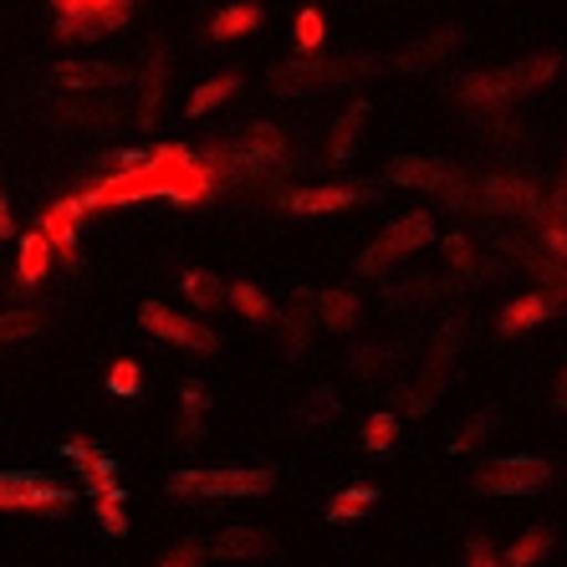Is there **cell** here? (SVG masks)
I'll return each mask as SVG.
<instances>
[{
    "mask_svg": "<svg viewBox=\"0 0 567 567\" xmlns=\"http://www.w3.org/2000/svg\"><path fill=\"white\" fill-rule=\"evenodd\" d=\"M277 486V475L266 471H174L164 481L169 496L179 502H225V496H266Z\"/></svg>",
    "mask_w": 567,
    "mask_h": 567,
    "instance_id": "obj_1",
    "label": "cell"
},
{
    "mask_svg": "<svg viewBox=\"0 0 567 567\" xmlns=\"http://www.w3.org/2000/svg\"><path fill=\"white\" fill-rule=\"evenodd\" d=\"M553 486V465L537 455H502L471 471V491L475 496H537Z\"/></svg>",
    "mask_w": 567,
    "mask_h": 567,
    "instance_id": "obj_2",
    "label": "cell"
},
{
    "mask_svg": "<svg viewBox=\"0 0 567 567\" xmlns=\"http://www.w3.org/2000/svg\"><path fill=\"white\" fill-rule=\"evenodd\" d=\"M430 236H435V225H430V215L424 210H414V215H404L399 225H389L379 240H373L369 251L358 256V271L363 277H383L389 266H399L404 256H414L420 246H430Z\"/></svg>",
    "mask_w": 567,
    "mask_h": 567,
    "instance_id": "obj_3",
    "label": "cell"
},
{
    "mask_svg": "<svg viewBox=\"0 0 567 567\" xmlns=\"http://www.w3.org/2000/svg\"><path fill=\"white\" fill-rule=\"evenodd\" d=\"M72 491L41 471H0V512H62Z\"/></svg>",
    "mask_w": 567,
    "mask_h": 567,
    "instance_id": "obj_4",
    "label": "cell"
},
{
    "mask_svg": "<svg viewBox=\"0 0 567 567\" xmlns=\"http://www.w3.org/2000/svg\"><path fill=\"white\" fill-rule=\"evenodd\" d=\"M56 11H62V27L56 37H93V31H118L128 21L133 0H52Z\"/></svg>",
    "mask_w": 567,
    "mask_h": 567,
    "instance_id": "obj_5",
    "label": "cell"
},
{
    "mask_svg": "<svg viewBox=\"0 0 567 567\" xmlns=\"http://www.w3.org/2000/svg\"><path fill=\"white\" fill-rule=\"evenodd\" d=\"M138 322H144L154 338H164V343H179V348H189V353H215V332L205 328V322H189V317L169 312L164 302H144L138 307Z\"/></svg>",
    "mask_w": 567,
    "mask_h": 567,
    "instance_id": "obj_6",
    "label": "cell"
},
{
    "mask_svg": "<svg viewBox=\"0 0 567 567\" xmlns=\"http://www.w3.org/2000/svg\"><path fill=\"white\" fill-rule=\"evenodd\" d=\"M399 185H424V189H440L445 199H465V174L450 169V164H435V158H399L394 169H389Z\"/></svg>",
    "mask_w": 567,
    "mask_h": 567,
    "instance_id": "obj_7",
    "label": "cell"
},
{
    "mask_svg": "<svg viewBox=\"0 0 567 567\" xmlns=\"http://www.w3.org/2000/svg\"><path fill=\"white\" fill-rule=\"evenodd\" d=\"M343 78H348L343 62H281L271 72V87L277 93H317V87H332Z\"/></svg>",
    "mask_w": 567,
    "mask_h": 567,
    "instance_id": "obj_8",
    "label": "cell"
},
{
    "mask_svg": "<svg viewBox=\"0 0 567 567\" xmlns=\"http://www.w3.org/2000/svg\"><path fill=\"white\" fill-rule=\"evenodd\" d=\"M78 199H56V205H47V215H41V240L52 246L62 261H78Z\"/></svg>",
    "mask_w": 567,
    "mask_h": 567,
    "instance_id": "obj_9",
    "label": "cell"
},
{
    "mask_svg": "<svg viewBox=\"0 0 567 567\" xmlns=\"http://www.w3.org/2000/svg\"><path fill=\"white\" fill-rule=\"evenodd\" d=\"M210 557H220V563H256V557H266V547H271V537L256 527H225L215 532L210 542H199Z\"/></svg>",
    "mask_w": 567,
    "mask_h": 567,
    "instance_id": "obj_10",
    "label": "cell"
},
{
    "mask_svg": "<svg viewBox=\"0 0 567 567\" xmlns=\"http://www.w3.org/2000/svg\"><path fill=\"white\" fill-rule=\"evenodd\" d=\"M66 461H78V475H82V491H87V496H97V502H103V496H123L118 481H113V461L97 455L93 445L72 440V445H66Z\"/></svg>",
    "mask_w": 567,
    "mask_h": 567,
    "instance_id": "obj_11",
    "label": "cell"
},
{
    "mask_svg": "<svg viewBox=\"0 0 567 567\" xmlns=\"http://www.w3.org/2000/svg\"><path fill=\"white\" fill-rule=\"evenodd\" d=\"M358 199H369V189H363V185L297 189V195H287V210H297V215H328V210H348V205H358Z\"/></svg>",
    "mask_w": 567,
    "mask_h": 567,
    "instance_id": "obj_12",
    "label": "cell"
},
{
    "mask_svg": "<svg viewBox=\"0 0 567 567\" xmlns=\"http://www.w3.org/2000/svg\"><path fill=\"white\" fill-rule=\"evenodd\" d=\"M553 72H557V56H532V62L506 66V72H496V78H502L506 97H516V93H532V87H542V82H553Z\"/></svg>",
    "mask_w": 567,
    "mask_h": 567,
    "instance_id": "obj_13",
    "label": "cell"
},
{
    "mask_svg": "<svg viewBox=\"0 0 567 567\" xmlns=\"http://www.w3.org/2000/svg\"><path fill=\"white\" fill-rule=\"evenodd\" d=\"M164 82H169V66H164V47H154V56H148V66H144V97H138V128H148V123L158 118V97H164Z\"/></svg>",
    "mask_w": 567,
    "mask_h": 567,
    "instance_id": "obj_14",
    "label": "cell"
},
{
    "mask_svg": "<svg viewBox=\"0 0 567 567\" xmlns=\"http://www.w3.org/2000/svg\"><path fill=\"white\" fill-rule=\"evenodd\" d=\"M21 261H16V277H21V287H37L47 271H52V246L41 240V230H31V236H21Z\"/></svg>",
    "mask_w": 567,
    "mask_h": 567,
    "instance_id": "obj_15",
    "label": "cell"
},
{
    "mask_svg": "<svg viewBox=\"0 0 567 567\" xmlns=\"http://www.w3.org/2000/svg\"><path fill=\"white\" fill-rule=\"evenodd\" d=\"M373 502H379V491H373V486H348V491H338V496L328 502V522L353 527V522H363V516H369Z\"/></svg>",
    "mask_w": 567,
    "mask_h": 567,
    "instance_id": "obj_16",
    "label": "cell"
},
{
    "mask_svg": "<svg viewBox=\"0 0 567 567\" xmlns=\"http://www.w3.org/2000/svg\"><path fill=\"white\" fill-rule=\"evenodd\" d=\"M363 123H369V107H363V103H353V107L343 113V118L332 123V144H328V148H332V158H353V154H358Z\"/></svg>",
    "mask_w": 567,
    "mask_h": 567,
    "instance_id": "obj_17",
    "label": "cell"
},
{
    "mask_svg": "<svg viewBox=\"0 0 567 567\" xmlns=\"http://www.w3.org/2000/svg\"><path fill=\"white\" fill-rule=\"evenodd\" d=\"M547 553H553V527H532L522 542H512V547H506L502 567H537Z\"/></svg>",
    "mask_w": 567,
    "mask_h": 567,
    "instance_id": "obj_18",
    "label": "cell"
},
{
    "mask_svg": "<svg viewBox=\"0 0 567 567\" xmlns=\"http://www.w3.org/2000/svg\"><path fill=\"white\" fill-rule=\"evenodd\" d=\"M281 154V133L277 128H251L246 133V148H236V164H246V169H256V164H266V158Z\"/></svg>",
    "mask_w": 567,
    "mask_h": 567,
    "instance_id": "obj_19",
    "label": "cell"
},
{
    "mask_svg": "<svg viewBox=\"0 0 567 567\" xmlns=\"http://www.w3.org/2000/svg\"><path fill=\"white\" fill-rule=\"evenodd\" d=\"M338 414H343V399L332 394V389H317V394L307 399L302 410H297V420H302L307 430H328V424L338 420Z\"/></svg>",
    "mask_w": 567,
    "mask_h": 567,
    "instance_id": "obj_20",
    "label": "cell"
},
{
    "mask_svg": "<svg viewBox=\"0 0 567 567\" xmlns=\"http://www.w3.org/2000/svg\"><path fill=\"white\" fill-rule=\"evenodd\" d=\"M312 302H317V317H322V328H353L358 302L348 297V291H322V297H312Z\"/></svg>",
    "mask_w": 567,
    "mask_h": 567,
    "instance_id": "obj_21",
    "label": "cell"
},
{
    "mask_svg": "<svg viewBox=\"0 0 567 567\" xmlns=\"http://www.w3.org/2000/svg\"><path fill=\"white\" fill-rule=\"evenodd\" d=\"M251 27H261V6H225L220 16H215V37L230 41V37H246Z\"/></svg>",
    "mask_w": 567,
    "mask_h": 567,
    "instance_id": "obj_22",
    "label": "cell"
},
{
    "mask_svg": "<svg viewBox=\"0 0 567 567\" xmlns=\"http://www.w3.org/2000/svg\"><path fill=\"white\" fill-rule=\"evenodd\" d=\"M486 205H496V210H532L537 195H532L522 179H496V185L486 189Z\"/></svg>",
    "mask_w": 567,
    "mask_h": 567,
    "instance_id": "obj_23",
    "label": "cell"
},
{
    "mask_svg": "<svg viewBox=\"0 0 567 567\" xmlns=\"http://www.w3.org/2000/svg\"><path fill=\"white\" fill-rule=\"evenodd\" d=\"M496 424H502V414H496V410H481V414H471V420H465L461 430L450 435V455H461V450L481 445V440H486V430H496Z\"/></svg>",
    "mask_w": 567,
    "mask_h": 567,
    "instance_id": "obj_24",
    "label": "cell"
},
{
    "mask_svg": "<svg viewBox=\"0 0 567 567\" xmlns=\"http://www.w3.org/2000/svg\"><path fill=\"white\" fill-rule=\"evenodd\" d=\"M394 445H399V420L394 414H373V420L363 424V450H369V455H389Z\"/></svg>",
    "mask_w": 567,
    "mask_h": 567,
    "instance_id": "obj_25",
    "label": "cell"
},
{
    "mask_svg": "<svg viewBox=\"0 0 567 567\" xmlns=\"http://www.w3.org/2000/svg\"><path fill=\"white\" fill-rule=\"evenodd\" d=\"M547 312H553V302H547V297H522V302H516L512 312L502 317V328H506V332L537 328V322H547Z\"/></svg>",
    "mask_w": 567,
    "mask_h": 567,
    "instance_id": "obj_26",
    "label": "cell"
},
{
    "mask_svg": "<svg viewBox=\"0 0 567 567\" xmlns=\"http://www.w3.org/2000/svg\"><path fill=\"white\" fill-rule=\"evenodd\" d=\"M307 307H312V297H307V291H297V297H291V317H287V348H291V353H302L307 332H312V312H307Z\"/></svg>",
    "mask_w": 567,
    "mask_h": 567,
    "instance_id": "obj_27",
    "label": "cell"
},
{
    "mask_svg": "<svg viewBox=\"0 0 567 567\" xmlns=\"http://www.w3.org/2000/svg\"><path fill=\"white\" fill-rule=\"evenodd\" d=\"M179 399H185V424H179V435L185 440H205L199 430H205V389L199 383H185L179 389Z\"/></svg>",
    "mask_w": 567,
    "mask_h": 567,
    "instance_id": "obj_28",
    "label": "cell"
},
{
    "mask_svg": "<svg viewBox=\"0 0 567 567\" xmlns=\"http://www.w3.org/2000/svg\"><path fill=\"white\" fill-rule=\"evenodd\" d=\"M236 87H240V82L230 78V72H225V78H210L205 87H195V97H189V113H195V118H199V113H210V107L225 103V97L236 93Z\"/></svg>",
    "mask_w": 567,
    "mask_h": 567,
    "instance_id": "obj_29",
    "label": "cell"
},
{
    "mask_svg": "<svg viewBox=\"0 0 567 567\" xmlns=\"http://www.w3.org/2000/svg\"><path fill=\"white\" fill-rule=\"evenodd\" d=\"M185 297L195 307H220V277H210V271H185Z\"/></svg>",
    "mask_w": 567,
    "mask_h": 567,
    "instance_id": "obj_30",
    "label": "cell"
},
{
    "mask_svg": "<svg viewBox=\"0 0 567 567\" xmlns=\"http://www.w3.org/2000/svg\"><path fill=\"white\" fill-rule=\"evenodd\" d=\"M230 302L240 307V317H251V322H266V317H271V302H266L251 281H236V287H230Z\"/></svg>",
    "mask_w": 567,
    "mask_h": 567,
    "instance_id": "obj_31",
    "label": "cell"
},
{
    "mask_svg": "<svg viewBox=\"0 0 567 567\" xmlns=\"http://www.w3.org/2000/svg\"><path fill=\"white\" fill-rule=\"evenodd\" d=\"M97 522H103L107 537H128V512H123V496H103V502H97Z\"/></svg>",
    "mask_w": 567,
    "mask_h": 567,
    "instance_id": "obj_32",
    "label": "cell"
},
{
    "mask_svg": "<svg viewBox=\"0 0 567 567\" xmlns=\"http://www.w3.org/2000/svg\"><path fill=\"white\" fill-rule=\"evenodd\" d=\"M322 37H328L322 11H297V47H302V52H317V47H322Z\"/></svg>",
    "mask_w": 567,
    "mask_h": 567,
    "instance_id": "obj_33",
    "label": "cell"
},
{
    "mask_svg": "<svg viewBox=\"0 0 567 567\" xmlns=\"http://www.w3.org/2000/svg\"><path fill=\"white\" fill-rule=\"evenodd\" d=\"M107 389H113V394H123V399L138 394V389H144V373H138V363H128V358H123V363H113V373H107Z\"/></svg>",
    "mask_w": 567,
    "mask_h": 567,
    "instance_id": "obj_34",
    "label": "cell"
},
{
    "mask_svg": "<svg viewBox=\"0 0 567 567\" xmlns=\"http://www.w3.org/2000/svg\"><path fill=\"white\" fill-rule=\"evenodd\" d=\"M27 332H37V312H11V317H0V343H16V338H27Z\"/></svg>",
    "mask_w": 567,
    "mask_h": 567,
    "instance_id": "obj_35",
    "label": "cell"
},
{
    "mask_svg": "<svg viewBox=\"0 0 567 567\" xmlns=\"http://www.w3.org/2000/svg\"><path fill=\"white\" fill-rule=\"evenodd\" d=\"M465 567H502V557H496V547L486 537H471L465 542Z\"/></svg>",
    "mask_w": 567,
    "mask_h": 567,
    "instance_id": "obj_36",
    "label": "cell"
},
{
    "mask_svg": "<svg viewBox=\"0 0 567 567\" xmlns=\"http://www.w3.org/2000/svg\"><path fill=\"white\" fill-rule=\"evenodd\" d=\"M199 557H205L199 542H179V547H169V557H164L158 567H199Z\"/></svg>",
    "mask_w": 567,
    "mask_h": 567,
    "instance_id": "obj_37",
    "label": "cell"
},
{
    "mask_svg": "<svg viewBox=\"0 0 567 567\" xmlns=\"http://www.w3.org/2000/svg\"><path fill=\"white\" fill-rule=\"evenodd\" d=\"M430 404H435V394H404V410L410 414H430Z\"/></svg>",
    "mask_w": 567,
    "mask_h": 567,
    "instance_id": "obj_38",
    "label": "cell"
},
{
    "mask_svg": "<svg viewBox=\"0 0 567 567\" xmlns=\"http://www.w3.org/2000/svg\"><path fill=\"white\" fill-rule=\"evenodd\" d=\"M16 236V220H11V205H6V195H0V240Z\"/></svg>",
    "mask_w": 567,
    "mask_h": 567,
    "instance_id": "obj_39",
    "label": "cell"
}]
</instances>
